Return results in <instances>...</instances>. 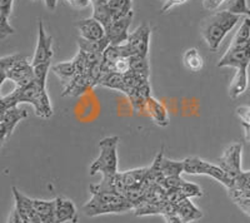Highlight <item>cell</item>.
Masks as SVG:
<instances>
[{"instance_id":"6da1fadb","label":"cell","mask_w":250,"mask_h":223,"mask_svg":"<svg viewBox=\"0 0 250 223\" xmlns=\"http://www.w3.org/2000/svg\"><path fill=\"white\" fill-rule=\"evenodd\" d=\"M242 20L240 15L231 14L227 10H218L204 20L202 25V35L209 49L215 52L231 29Z\"/></svg>"},{"instance_id":"7a4b0ae2","label":"cell","mask_w":250,"mask_h":223,"mask_svg":"<svg viewBox=\"0 0 250 223\" xmlns=\"http://www.w3.org/2000/svg\"><path fill=\"white\" fill-rule=\"evenodd\" d=\"M133 211V204L124 196L115 192H97L91 193V198L83 207L84 215L97 217L106 213H124Z\"/></svg>"},{"instance_id":"3957f363","label":"cell","mask_w":250,"mask_h":223,"mask_svg":"<svg viewBox=\"0 0 250 223\" xmlns=\"http://www.w3.org/2000/svg\"><path fill=\"white\" fill-rule=\"evenodd\" d=\"M118 144L119 137L103 138L99 142V156L91 163L89 175L95 176L97 173H102L103 176H110L118 173Z\"/></svg>"},{"instance_id":"277c9868","label":"cell","mask_w":250,"mask_h":223,"mask_svg":"<svg viewBox=\"0 0 250 223\" xmlns=\"http://www.w3.org/2000/svg\"><path fill=\"white\" fill-rule=\"evenodd\" d=\"M183 163H184V173H188V175L209 176L230 189L235 186V182L227 175L224 169L215 164L205 162L199 157H188L183 160Z\"/></svg>"},{"instance_id":"5b68a950","label":"cell","mask_w":250,"mask_h":223,"mask_svg":"<svg viewBox=\"0 0 250 223\" xmlns=\"http://www.w3.org/2000/svg\"><path fill=\"white\" fill-rule=\"evenodd\" d=\"M151 29L148 23H143L133 33H129L126 43L122 44L124 57L148 58L150 48Z\"/></svg>"},{"instance_id":"8992f818","label":"cell","mask_w":250,"mask_h":223,"mask_svg":"<svg viewBox=\"0 0 250 223\" xmlns=\"http://www.w3.org/2000/svg\"><path fill=\"white\" fill-rule=\"evenodd\" d=\"M242 152L243 146L240 143H233L228 146L223 152V156L219 158V167L227 172V175L238 182L243 178L244 173L242 171Z\"/></svg>"},{"instance_id":"52a82bcc","label":"cell","mask_w":250,"mask_h":223,"mask_svg":"<svg viewBox=\"0 0 250 223\" xmlns=\"http://www.w3.org/2000/svg\"><path fill=\"white\" fill-rule=\"evenodd\" d=\"M250 64V39L244 43L230 44L229 49L219 60L218 67H231L235 69H244Z\"/></svg>"},{"instance_id":"ba28073f","label":"cell","mask_w":250,"mask_h":223,"mask_svg":"<svg viewBox=\"0 0 250 223\" xmlns=\"http://www.w3.org/2000/svg\"><path fill=\"white\" fill-rule=\"evenodd\" d=\"M54 55L53 52V37L46 34L44 29L43 20H39V29H38V44L35 48L34 57L31 59V66H39L44 63H51V58Z\"/></svg>"},{"instance_id":"9c48e42d","label":"cell","mask_w":250,"mask_h":223,"mask_svg":"<svg viewBox=\"0 0 250 223\" xmlns=\"http://www.w3.org/2000/svg\"><path fill=\"white\" fill-rule=\"evenodd\" d=\"M6 77L17 84V88H21L34 80V68L25 57H21L9 68Z\"/></svg>"},{"instance_id":"30bf717a","label":"cell","mask_w":250,"mask_h":223,"mask_svg":"<svg viewBox=\"0 0 250 223\" xmlns=\"http://www.w3.org/2000/svg\"><path fill=\"white\" fill-rule=\"evenodd\" d=\"M133 17L134 13H130L126 17L115 20L106 26L105 37L109 40L110 45H122V44L126 43L129 37V26H130Z\"/></svg>"},{"instance_id":"8fae6325","label":"cell","mask_w":250,"mask_h":223,"mask_svg":"<svg viewBox=\"0 0 250 223\" xmlns=\"http://www.w3.org/2000/svg\"><path fill=\"white\" fill-rule=\"evenodd\" d=\"M97 87L95 82L90 78L88 73H80L75 75V78L70 83L62 88V97H80L89 89Z\"/></svg>"},{"instance_id":"7c38bea8","label":"cell","mask_w":250,"mask_h":223,"mask_svg":"<svg viewBox=\"0 0 250 223\" xmlns=\"http://www.w3.org/2000/svg\"><path fill=\"white\" fill-rule=\"evenodd\" d=\"M75 26L80 32V37L86 40H102L105 38L104 25L93 17L79 20L75 23Z\"/></svg>"},{"instance_id":"4fadbf2b","label":"cell","mask_w":250,"mask_h":223,"mask_svg":"<svg viewBox=\"0 0 250 223\" xmlns=\"http://www.w3.org/2000/svg\"><path fill=\"white\" fill-rule=\"evenodd\" d=\"M55 223H78V211L70 200L64 197L55 198Z\"/></svg>"},{"instance_id":"5bb4252c","label":"cell","mask_w":250,"mask_h":223,"mask_svg":"<svg viewBox=\"0 0 250 223\" xmlns=\"http://www.w3.org/2000/svg\"><path fill=\"white\" fill-rule=\"evenodd\" d=\"M144 111L148 112V114L150 115L151 119L155 122L159 127H167L169 124V113L164 106L160 103L159 100L151 95L148 98L146 103H145Z\"/></svg>"},{"instance_id":"9a60e30c","label":"cell","mask_w":250,"mask_h":223,"mask_svg":"<svg viewBox=\"0 0 250 223\" xmlns=\"http://www.w3.org/2000/svg\"><path fill=\"white\" fill-rule=\"evenodd\" d=\"M176 215L187 223L195 222L203 218V212L191 202L190 198H185L179 204H176Z\"/></svg>"},{"instance_id":"2e32d148","label":"cell","mask_w":250,"mask_h":223,"mask_svg":"<svg viewBox=\"0 0 250 223\" xmlns=\"http://www.w3.org/2000/svg\"><path fill=\"white\" fill-rule=\"evenodd\" d=\"M30 202L42 223H55V201L31 200L30 198Z\"/></svg>"},{"instance_id":"e0dca14e","label":"cell","mask_w":250,"mask_h":223,"mask_svg":"<svg viewBox=\"0 0 250 223\" xmlns=\"http://www.w3.org/2000/svg\"><path fill=\"white\" fill-rule=\"evenodd\" d=\"M54 74L59 78V80L62 82V87H66L71 80L74 79L75 75L78 74L77 67H75L74 60H70V62H62V63H58L55 66L51 67Z\"/></svg>"},{"instance_id":"ac0fdd59","label":"cell","mask_w":250,"mask_h":223,"mask_svg":"<svg viewBox=\"0 0 250 223\" xmlns=\"http://www.w3.org/2000/svg\"><path fill=\"white\" fill-rule=\"evenodd\" d=\"M106 8L113 22H115L133 13V0H109Z\"/></svg>"},{"instance_id":"d6986e66","label":"cell","mask_w":250,"mask_h":223,"mask_svg":"<svg viewBox=\"0 0 250 223\" xmlns=\"http://www.w3.org/2000/svg\"><path fill=\"white\" fill-rule=\"evenodd\" d=\"M28 117V113L24 109H19L18 107L14 108H10L5 112L0 120V124L5 128V131L8 132V134H12V132L14 131L15 126L19 123L20 120L24 119V118Z\"/></svg>"},{"instance_id":"ffe728a7","label":"cell","mask_w":250,"mask_h":223,"mask_svg":"<svg viewBox=\"0 0 250 223\" xmlns=\"http://www.w3.org/2000/svg\"><path fill=\"white\" fill-rule=\"evenodd\" d=\"M248 82H249V79H248V69H236L235 75H234L230 87H229V95H230L231 99H236L247 90Z\"/></svg>"},{"instance_id":"44dd1931","label":"cell","mask_w":250,"mask_h":223,"mask_svg":"<svg viewBox=\"0 0 250 223\" xmlns=\"http://www.w3.org/2000/svg\"><path fill=\"white\" fill-rule=\"evenodd\" d=\"M148 169L149 167H144V168H135L126 172H120L123 183L125 186V191H126V188H130V187L140 186L146 173H148Z\"/></svg>"},{"instance_id":"7402d4cb","label":"cell","mask_w":250,"mask_h":223,"mask_svg":"<svg viewBox=\"0 0 250 223\" xmlns=\"http://www.w3.org/2000/svg\"><path fill=\"white\" fill-rule=\"evenodd\" d=\"M78 45L79 50L85 53H97V54H103L104 50L110 45L106 37L102 40H86L84 38H78Z\"/></svg>"},{"instance_id":"603a6c76","label":"cell","mask_w":250,"mask_h":223,"mask_svg":"<svg viewBox=\"0 0 250 223\" xmlns=\"http://www.w3.org/2000/svg\"><path fill=\"white\" fill-rule=\"evenodd\" d=\"M183 62H184L185 67L191 72H199L204 67V59L198 52V49L195 48L188 49L183 57Z\"/></svg>"},{"instance_id":"cb8c5ba5","label":"cell","mask_w":250,"mask_h":223,"mask_svg":"<svg viewBox=\"0 0 250 223\" xmlns=\"http://www.w3.org/2000/svg\"><path fill=\"white\" fill-rule=\"evenodd\" d=\"M160 168L164 177H171V176H180L184 173V163L183 162H176L170 160L168 158L163 157L160 162Z\"/></svg>"},{"instance_id":"d4e9b609","label":"cell","mask_w":250,"mask_h":223,"mask_svg":"<svg viewBox=\"0 0 250 223\" xmlns=\"http://www.w3.org/2000/svg\"><path fill=\"white\" fill-rule=\"evenodd\" d=\"M222 9L240 17H250V8L248 6L247 0H229L228 3L223 4Z\"/></svg>"},{"instance_id":"484cf974","label":"cell","mask_w":250,"mask_h":223,"mask_svg":"<svg viewBox=\"0 0 250 223\" xmlns=\"http://www.w3.org/2000/svg\"><path fill=\"white\" fill-rule=\"evenodd\" d=\"M130 72L139 74L144 78H148L150 75V64H149V58L143 57H130Z\"/></svg>"},{"instance_id":"4316f807","label":"cell","mask_w":250,"mask_h":223,"mask_svg":"<svg viewBox=\"0 0 250 223\" xmlns=\"http://www.w3.org/2000/svg\"><path fill=\"white\" fill-rule=\"evenodd\" d=\"M250 39V17H244L243 18V22L239 26V29L236 30L235 35H234L231 43L233 44H239L244 43Z\"/></svg>"},{"instance_id":"83f0119b","label":"cell","mask_w":250,"mask_h":223,"mask_svg":"<svg viewBox=\"0 0 250 223\" xmlns=\"http://www.w3.org/2000/svg\"><path fill=\"white\" fill-rule=\"evenodd\" d=\"M34 68V80L39 86L46 87V78H48L49 69L51 68V63L39 64V66L33 67Z\"/></svg>"},{"instance_id":"f1b7e54d","label":"cell","mask_w":250,"mask_h":223,"mask_svg":"<svg viewBox=\"0 0 250 223\" xmlns=\"http://www.w3.org/2000/svg\"><path fill=\"white\" fill-rule=\"evenodd\" d=\"M179 191L182 192L183 195L185 196L187 198H191V197H202L203 196V191L198 184L191 183V182H188V180H184L180 186Z\"/></svg>"},{"instance_id":"f546056e","label":"cell","mask_w":250,"mask_h":223,"mask_svg":"<svg viewBox=\"0 0 250 223\" xmlns=\"http://www.w3.org/2000/svg\"><path fill=\"white\" fill-rule=\"evenodd\" d=\"M15 33V29L9 23V18H6L0 12V39H5L6 37Z\"/></svg>"},{"instance_id":"4dcf8cb0","label":"cell","mask_w":250,"mask_h":223,"mask_svg":"<svg viewBox=\"0 0 250 223\" xmlns=\"http://www.w3.org/2000/svg\"><path fill=\"white\" fill-rule=\"evenodd\" d=\"M236 115L242 119L243 123L250 124V107L249 106H240L236 108Z\"/></svg>"},{"instance_id":"1f68e13d","label":"cell","mask_w":250,"mask_h":223,"mask_svg":"<svg viewBox=\"0 0 250 223\" xmlns=\"http://www.w3.org/2000/svg\"><path fill=\"white\" fill-rule=\"evenodd\" d=\"M13 4H14V0H0V12L6 18H10L12 15Z\"/></svg>"},{"instance_id":"d6a6232c","label":"cell","mask_w":250,"mask_h":223,"mask_svg":"<svg viewBox=\"0 0 250 223\" xmlns=\"http://www.w3.org/2000/svg\"><path fill=\"white\" fill-rule=\"evenodd\" d=\"M227 0H204L203 4H204V8L209 12H215L219 8H222L223 4L225 3Z\"/></svg>"},{"instance_id":"836d02e7","label":"cell","mask_w":250,"mask_h":223,"mask_svg":"<svg viewBox=\"0 0 250 223\" xmlns=\"http://www.w3.org/2000/svg\"><path fill=\"white\" fill-rule=\"evenodd\" d=\"M187 0H167L162 6V13H167L168 10H170L171 8L176 5H180V4L185 3Z\"/></svg>"},{"instance_id":"e575fe53","label":"cell","mask_w":250,"mask_h":223,"mask_svg":"<svg viewBox=\"0 0 250 223\" xmlns=\"http://www.w3.org/2000/svg\"><path fill=\"white\" fill-rule=\"evenodd\" d=\"M71 6H74L75 9H83L90 4V0H66Z\"/></svg>"},{"instance_id":"d590c367","label":"cell","mask_w":250,"mask_h":223,"mask_svg":"<svg viewBox=\"0 0 250 223\" xmlns=\"http://www.w3.org/2000/svg\"><path fill=\"white\" fill-rule=\"evenodd\" d=\"M167 223H187L182 220L178 215H167V216H163Z\"/></svg>"},{"instance_id":"8d00e7d4","label":"cell","mask_w":250,"mask_h":223,"mask_svg":"<svg viewBox=\"0 0 250 223\" xmlns=\"http://www.w3.org/2000/svg\"><path fill=\"white\" fill-rule=\"evenodd\" d=\"M44 3H45V6L49 9V10H54L57 8V4H58V0H44Z\"/></svg>"},{"instance_id":"74e56055","label":"cell","mask_w":250,"mask_h":223,"mask_svg":"<svg viewBox=\"0 0 250 223\" xmlns=\"http://www.w3.org/2000/svg\"><path fill=\"white\" fill-rule=\"evenodd\" d=\"M243 129H244V137L247 142L250 143V124L243 123Z\"/></svg>"},{"instance_id":"f35d334b","label":"cell","mask_w":250,"mask_h":223,"mask_svg":"<svg viewBox=\"0 0 250 223\" xmlns=\"http://www.w3.org/2000/svg\"><path fill=\"white\" fill-rule=\"evenodd\" d=\"M8 79V77H6V72L5 70H3V69H0V87H1V84L4 83V80Z\"/></svg>"},{"instance_id":"ab89813d","label":"cell","mask_w":250,"mask_h":223,"mask_svg":"<svg viewBox=\"0 0 250 223\" xmlns=\"http://www.w3.org/2000/svg\"><path fill=\"white\" fill-rule=\"evenodd\" d=\"M3 144H4L3 142H0V148H1V147H3Z\"/></svg>"},{"instance_id":"60d3db41","label":"cell","mask_w":250,"mask_h":223,"mask_svg":"<svg viewBox=\"0 0 250 223\" xmlns=\"http://www.w3.org/2000/svg\"><path fill=\"white\" fill-rule=\"evenodd\" d=\"M162 1H163V3H165V1H167V0H162Z\"/></svg>"}]
</instances>
